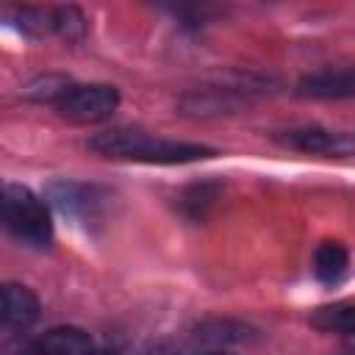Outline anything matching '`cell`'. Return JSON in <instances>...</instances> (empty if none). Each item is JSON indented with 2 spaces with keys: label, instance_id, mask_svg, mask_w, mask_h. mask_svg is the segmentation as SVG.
<instances>
[{
  "label": "cell",
  "instance_id": "6da1fadb",
  "mask_svg": "<svg viewBox=\"0 0 355 355\" xmlns=\"http://www.w3.org/2000/svg\"><path fill=\"white\" fill-rule=\"evenodd\" d=\"M89 144L92 150L111 158H136V161H158V164H178V161H194V158L211 155L208 147L166 141L139 128H114V130L97 133Z\"/></svg>",
  "mask_w": 355,
  "mask_h": 355
},
{
  "label": "cell",
  "instance_id": "7a4b0ae2",
  "mask_svg": "<svg viewBox=\"0 0 355 355\" xmlns=\"http://www.w3.org/2000/svg\"><path fill=\"white\" fill-rule=\"evenodd\" d=\"M3 222L11 236H17L31 247H44L53 233L44 202L31 189L14 183L3 189Z\"/></svg>",
  "mask_w": 355,
  "mask_h": 355
},
{
  "label": "cell",
  "instance_id": "3957f363",
  "mask_svg": "<svg viewBox=\"0 0 355 355\" xmlns=\"http://www.w3.org/2000/svg\"><path fill=\"white\" fill-rule=\"evenodd\" d=\"M116 103H119V94L111 86H100V83L72 86L58 103V111L64 119H72V122H100L114 114Z\"/></svg>",
  "mask_w": 355,
  "mask_h": 355
},
{
  "label": "cell",
  "instance_id": "277c9868",
  "mask_svg": "<svg viewBox=\"0 0 355 355\" xmlns=\"http://www.w3.org/2000/svg\"><path fill=\"white\" fill-rule=\"evenodd\" d=\"M286 147L291 150H302V153H319V155H355V133L352 130H330V128H319V125H308V128H294L286 130L283 136H277Z\"/></svg>",
  "mask_w": 355,
  "mask_h": 355
},
{
  "label": "cell",
  "instance_id": "5b68a950",
  "mask_svg": "<svg viewBox=\"0 0 355 355\" xmlns=\"http://www.w3.org/2000/svg\"><path fill=\"white\" fill-rule=\"evenodd\" d=\"M33 355H97L92 347V338L78 330V327H55L50 333H44L36 347Z\"/></svg>",
  "mask_w": 355,
  "mask_h": 355
},
{
  "label": "cell",
  "instance_id": "8992f818",
  "mask_svg": "<svg viewBox=\"0 0 355 355\" xmlns=\"http://www.w3.org/2000/svg\"><path fill=\"white\" fill-rule=\"evenodd\" d=\"M39 316V300L31 288L8 283L3 288V322L8 327H28Z\"/></svg>",
  "mask_w": 355,
  "mask_h": 355
},
{
  "label": "cell",
  "instance_id": "52a82bcc",
  "mask_svg": "<svg viewBox=\"0 0 355 355\" xmlns=\"http://www.w3.org/2000/svg\"><path fill=\"white\" fill-rule=\"evenodd\" d=\"M302 94L311 97H344L355 94V72H319L300 83Z\"/></svg>",
  "mask_w": 355,
  "mask_h": 355
},
{
  "label": "cell",
  "instance_id": "ba28073f",
  "mask_svg": "<svg viewBox=\"0 0 355 355\" xmlns=\"http://www.w3.org/2000/svg\"><path fill=\"white\" fill-rule=\"evenodd\" d=\"M311 324L327 333H355V302H333L313 311Z\"/></svg>",
  "mask_w": 355,
  "mask_h": 355
},
{
  "label": "cell",
  "instance_id": "9c48e42d",
  "mask_svg": "<svg viewBox=\"0 0 355 355\" xmlns=\"http://www.w3.org/2000/svg\"><path fill=\"white\" fill-rule=\"evenodd\" d=\"M347 263H349L347 250L338 241H324L313 255V275L322 283H336L347 272Z\"/></svg>",
  "mask_w": 355,
  "mask_h": 355
},
{
  "label": "cell",
  "instance_id": "30bf717a",
  "mask_svg": "<svg viewBox=\"0 0 355 355\" xmlns=\"http://www.w3.org/2000/svg\"><path fill=\"white\" fill-rule=\"evenodd\" d=\"M50 200L64 211V214H92L94 197L92 189L78 186V183H53L50 186Z\"/></svg>",
  "mask_w": 355,
  "mask_h": 355
},
{
  "label": "cell",
  "instance_id": "8fae6325",
  "mask_svg": "<svg viewBox=\"0 0 355 355\" xmlns=\"http://www.w3.org/2000/svg\"><path fill=\"white\" fill-rule=\"evenodd\" d=\"M72 89V83L61 75H44V78H36L25 86V94L33 97V100H53L55 105L64 100V94Z\"/></svg>",
  "mask_w": 355,
  "mask_h": 355
},
{
  "label": "cell",
  "instance_id": "7c38bea8",
  "mask_svg": "<svg viewBox=\"0 0 355 355\" xmlns=\"http://www.w3.org/2000/svg\"><path fill=\"white\" fill-rule=\"evenodd\" d=\"M55 17V31L67 39H78L83 33V17L75 11V8H55L53 11Z\"/></svg>",
  "mask_w": 355,
  "mask_h": 355
},
{
  "label": "cell",
  "instance_id": "4fadbf2b",
  "mask_svg": "<svg viewBox=\"0 0 355 355\" xmlns=\"http://www.w3.org/2000/svg\"><path fill=\"white\" fill-rule=\"evenodd\" d=\"M144 355H183L178 347H172V344H155V347H150Z\"/></svg>",
  "mask_w": 355,
  "mask_h": 355
},
{
  "label": "cell",
  "instance_id": "5bb4252c",
  "mask_svg": "<svg viewBox=\"0 0 355 355\" xmlns=\"http://www.w3.org/2000/svg\"><path fill=\"white\" fill-rule=\"evenodd\" d=\"M349 352L355 355V333H352V341H349Z\"/></svg>",
  "mask_w": 355,
  "mask_h": 355
},
{
  "label": "cell",
  "instance_id": "9a60e30c",
  "mask_svg": "<svg viewBox=\"0 0 355 355\" xmlns=\"http://www.w3.org/2000/svg\"><path fill=\"white\" fill-rule=\"evenodd\" d=\"M208 355H230V352H208Z\"/></svg>",
  "mask_w": 355,
  "mask_h": 355
},
{
  "label": "cell",
  "instance_id": "2e32d148",
  "mask_svg": "<svg viewBox=\"0 0 355 355\" xmlns=\"http://www.w3.org/2000/svg\"><path fill=\"white\" fill-rule=\"evenodd\" d=\"M100 355H119V352H100Z\"/></svg>",
  "mask_w": 355,
  "mask_h": 355
}]
</instances>
